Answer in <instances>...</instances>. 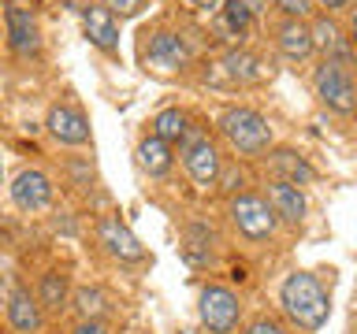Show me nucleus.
I'll return each instance as SVG.
<instances>
[{
  "label": "nucleus",
  "instance_id": "nucleus-14",
  "mask_svg": "<svg viewBox=\"0 0 357 334\" xmlns=\"http://www.w3.org/2000/svg\"><path fill=\"white\" fill-rule=\"evenodd\" d=\"M264 197H268V205H272V212L279 216V223H301L309 212V200L301 193V186L283 182V178H272L264 189Z\"/></svg>",
  "mask_w": 357,
  "mask_h": 334
},
{
  "label": "nucleus",
  "instance_id": "nucleus-25",
  "mask_svg": "<svg viewBox=\"0 0 357 334\" xmlns=\"http://www.w3.org/2000/svg\"><path fill=\"white\" fill-rule=\"evenodd\" d=\"M272 8H279L287 19H309L312 15V0H272Z\"/></svg>",
  "mask_w": 357,
  "mask_h": 334
},
{
  "label": "nucleus",
  "instance_id": "nucleus-16",
  "mask_svg": "<svg viewBox=\"0 0 357 334\" xmlns=\"http://www.w3.org/2000/svg\"><path fill=\"white\" fill-rule=\"evenodd\" d=\"M268 167L275 171V178H283V182H294V186H309L312 178H317L312 164H309L301 152L287 149V145H279V149H268Z\"/></svg>",
  "mask_w": 357,
  "mask_h": 334
},
{
  "label": "nucleus",
  "instance_id": "nucleus-4",
  "mask_svg": "<svg viewBox=\"0 0 357 334\" xmlns=\"http://www.w3.org/2000/svg\"><path fill=\"white\" fill-rule=\"evenodd\" d=\"M197 316H201L208 334H234V327H238V319H242V301L234 289L208 283V286H201Z\"/></svg>",
  "mask_w": 357,
  "mask_h": 334
},
{
  "label": "nucleus",
  "instance_id": "nucleus-2",
  "mask_svg": "<svg viewBox=\"0 0 357 334\" xmlns=\"http://www.w3.org/2000/svg\"><path fill=\"white\" fill-rule=\"evenodd\" d=\"M220 134L238 156H261L272 149V127L253 108H227L220 116Z\"/></svg>",
  "mask_w": 357,
  "mask_h": 334
},
{
  "label": "nucleus",
  "instance_id": "nucleus-8",
  "mask_svg": "<svg viewBox=\"0 0 357 334\" xmlns=\"http://www.w3.org/2000/svg\"><path fill=\"white\" fill-rule=\"evenodd\" d=\"M11 200L19 212H45L52 205V178L38 167H22L11 178Z\"/></svg>",
  "mask_w": 357,
  "mask_h": 334
},
{
  "label": "nucleus",
  "instance_id": "nucleus-15",
  "mask_svg": "<svg viewBox=\"0 0 357 334\" xmlns=\"http://www.w3.org/2000/svg\"><path fill=\"white\" fill-rule=\"evenodd\" d=\"M275 49L287 56V60L294 63H305L312 52H317V45H312V30L305 19H283L275 26Z\"/></svg>",
  "mask_w": 357,
  "mask_h": 334
},
{
  "label": "nucleus",
  "instance_id": "nucleus-26",
  "mask_svg": "<svg viewBox=\"0 0 357 334\" xmlns=\"http://www.w3.org/2000/svg\"><path fill=\"white\" fill-rule=\"evenodd\" d=\"M97 4H105L112 15H138L145 0H97Z\"/></svg>",
  "mask_w": 357,
  "mask_h": 334
},
{
  "label": "nucleus",
  "instance_id": "nucleus-20",
  "mask_svg": "<svg viewBox=\"0 0 357 334\" xmlns=\"http://www.w3.org/2000/svg\"><path fill=\"white\" fill-rule=\"evenodd\" d=\"M223 74L231 78V82H261V74H264V67L261 60H257L253 52H245V49H231L227 56H223Z\"/></svg>",
  "mask_w": 357,
  "mask_h": 334
},
{
  "label": "nucleus",
  "instance_id": "nucleus-6",
  "mask_svg": "<svg viewBox=\"0 0 357 334\" xmlns=\"http://www.w3.org/2000/svg\"><path fill=\"white\" fill-rule=\"evenodd\" d=\"M183 167H186V175L194 178V186L212 189L220 182L223 156H220V149L205 138V134H186V141H183Z\"/></svg>",
  "mask_w": 357,
  "mask_h": 334
},
{
  "label": "nucleus",
  "instance_id": "nucleus-18",
  "mask_svg": "<svg viewBox=\"0 0 357 334\" xmlns=\"http://www.w3.org/2000/svg\"><path fill=\"white\" fill-rule=\"evenodd\" d=\"M309 30H312V45L324 52V60H346L350 56V45H346V38H342V30L335 26V22L328 19V15H320V19H312L309 22Z\"/></svg>",
  "mask_w": 357,
  "mask_h": 334
},
{
  "label": "nucleus",
  "instance_id": "nucleus-30",
  "mask_svg": "<svg viewBox=\"0 0 357 334\" xmlns=\"http://www.w3.org/2000/svg\"><path fill=\"white\" fill-rule=\"evenodd\" d=\"M317 8H328V11H342V8H350L354 0H312Z\"/></svg>",
  "mask_w": 357,
  "mask_h": 334
},
{
  "label": "nucleus",
  "instance_id": "nucleus-23",
  "mask_svg": "<svg viewBox=\"0 0 357 334\" xmlns=\"http://www.w3.org/2000/svg\"><path fill=\"white\" fill-rule=\"evenodd\" d=\"M71 305L78 312V319H100L108 312V297H105V289H97V286H82L71 294Z\"/></svg>",
  "mask_w": 357,
  "mask_h": 334
},
{
  "label": "nucleus",
  "instance_id": "nucleus-17",
  "mask_svg": "<svg viewBox=\"0 0 357 334\" xmlns=\"http://www.w3.org/2000/svg\"><path fill=\"white\" fill-rule=\"evenodd\" d=\"M38 305L41 312H63L67 305H71V278H67L60 267H49V271L41 275L38 283Z\"/></svg>",
  "mask_w": 357,
  "mask_h": 334
},
{
  "label": "nucleus",
  "instance_id": "nucleus-24",
  "mask_svg": "<svg viewBox=\"0 0 357 334\" xmlns=\"http://www.w3.org/2000/svg\"><path fill=\"white\" fill-rule=\"evenodd\" d=\"M220 11H223V30H227L231 38H242V33L253 30V15L238 4V0H223Z\"/></svg>",
  "mask_w": 357,
  "mask_h": 334
},
{
  "label": "nucleus",
  "instance_id": "nucleus-7",
  "mask_svg": "<svg viewBox=\"0 0 357 334\" xmlns=\"http://www.w3.org/2000/svg\"><path fill=\"white\" fill-rule=\"evenodd\" d=\"M97 241L105 245V253L116 256L119 264H142L145 260V245L134 238V230L119 216H105L97 223Z\"/></svg>",
  "mask_w": 357,
  "mask_h": 334
},
{
  "label": "nucleus",
  "instance_id": "nucleus-27",
  "mask_svg": "<svg viewBox=\"0 0 357 334\" xmlns=\"http://www.w3.org/2000/svg\"><path fill=\"white\" fill-rule=\"evenodd\" d=\"M245 334H287V331H283V323H275L272 316H261L245 327Z\"/></svg>",
  "mask_w": 357,
  "mask_h": 334
},
{
  "label": "nucleus",
  "instance_id": "nucleus-21",
  "mask_svg": "<svg viewBox=\"0 0 357 334\" xmlns=\"http://www.w3.org/2000/svg\"><path fill=\"white\" fill-rule=\"evenodd\" d=\"M153 134L167 145H183L186 134H190V116L178 111V108H164L160 116L153 119Z\"/></svg>",
  "mask_w": 357,
  "mask_h": 334
},
{
  "label": "nucleus",
  "instance_id": "nucleus-13",
  "mask_svg": "<svg viewBox=\"0 0 357 334\" xmlns=\"http://www.w3.org/2000/svg\"><path fill=\"white\" fill-rule=\"evenodd\" d=\"M145 60H149L156 71H183V67L190 63V45L178 38V33H172V30H156Z\"/></svg>",
  "mask_w": 357,
  "mask_h": 334
},
{
  "label": "nucleus",
  "instance_id": "nucleus-1",
  "mask_svg": "<svg viewBox=\"0 0 357 334\" xmlns=\"http://www.w3.org/2000/svg\"><path fill=\"white\" fill-rule=\"evenodd\" d=\"M279 305H283L287 319L294 323L298 331H320L324 323H328L331 316V297L328 289H324V283L317 275L309 271H290L283 278V286H279Z\"/></svg>",
  "mask_w": 357,
  "mask_h": 334
},
{
  "label": "nucleus",
  "instance_id": "nucleus-28",
  "mask_svg": "<svg viewBox=\"0 0 357 334\" xmlns=\"http://www.w3.org/2000/svg\"><path fill=\"white\" fill-rule=\"evenodd\" d=\"M71 334H112V327L105 319H78Z\"/></svg>",
  "mask_w": 357,
  "mask_h": 334
},
{
  "label": "nucleus",
  "instance_id": "nucleus-10",
  "mask_svg": "<svg viewBox=\"0 0 357 334\" xmlns=\"http://www.w3.org/2000/svg\"><path fill=\"white\" fill-rule=\"evenodd\" d=\"M45 130L52 134V141L71 145V149L89 145V138H93V134H89V119L71 104H52L49 116H45Z\"/></svg>",
  "mask_w": 357,
  "mask_h": 334
},
{
  "label": "nucleus",
  "instance_id": "nucleus-3",
  "mask_svg": "<svg viewBox=\"0 0 357 334\" xmlns=\"http://www.w3.org/2000/svg\"><path fill=\"white\" fill-rule=\"evenodd\" d=\"M227 216H231V227L238 230L245 241H268L279 230V216L272 212V205H268V197L250 193V189H242V193H234L227 200Z\"/></svg>",
  "mask_w": 357,
  "mask_h": 334
},
{
  "label": "nucleus",
  "instance_id": "nucleus-31",
  "mask_svg": "<svg viewBox=\"0 0 357 334\" xmlns=\"http://www.w3.org/2000/svg\"><path fill=\"white\" fill-rule=\"evenodd\" d=\"M223 0H190V8H201V11H216Z\"/></svg>",
  "mask_w": 357,
  "mask_h": 334
},
{
  "label": "nucleus",
  "instance_id": "nucleus-12",
  "mask_svg": "<svg viewBox=\"0 0 357 334\" xmlns=\"http://www.w3.org/2000/svg\"><path fill=\"white\" fill-rule=\"evenodd\" d=\"M82 26H86V38L93 41L100 52H108V56L119 52V22L105 4H86L82 8Z\"/></svg>",
  "mask_w": 357,
  "mask_h": 334
},
{
  "label": "nucleus",
  "instance_id": "nucleus-9",
  "mask_svg": "<svg viewBox=\"0 0 357 334\" xmlns=\"http://www.w3.org/2000/svg\"><path fill=\"white\" fill-rule=\"evenodd\" d=\"M4 26H8V45L15 56H38L41 52V26L30 8L8 4L4 8Z\"/></svg>",
  "mask_w": 357,
  "mask_h": 334
},
{
  "label": "nucleus",
  "instance_id": "nucleus-5",
  "mask_svg": "<svg viewBox=\"0 0 357 334\" xmlns=\"http://www.w3.org/2000/svg\"><path fill=\"white\" fill-rule=\"evenodd\" d=\"M312 86H317V97L339 116H350L357 108V82L354 74L346 71V63L339 60H324L312 74Z\"/></svg>",
  "mask_w": 357,
  "mask_h": 334
},
{
  "label": "nucleus",
  "instance_id": "nucleus-19",
  "mask_svg": "<svg viewBox=\"0 0 357 334\" xmlns=\"http://www.w3.org/2000/svg\"><path fill=\"white\" fill-rule=\"evenodd\" d=\"M138 164H142V171H145V175L164 178L167 171H172V164H175L172 145L160 141L156 134H149V138H142V141H138Z\"/></svg>",
  "mask_w": 357,
  "mask_h": 334
},
{
  "label": "nucleus",
  "instance_id": "nucleus-22",
  "mask_svg": "<svg viewBox=\"0 0 357 334\" xmlns=\"http://www.w3.org/2000/svg\"><path fill=\"white\" fill-rule=\"evenodd\" d=\"M212 245H216V234H212L208 227H201V223H194V227H186V238H183V253L190 264H212Z\"/></svg>",
  "mask_w": 357,
  "mask_h": 334
},
{
  "label": "nucleus",
  "instance_id": "nucleus-29",
  "mask_svg": "<svg viewBox=\"0 0 357 334\" xmlns=\"http://www.w3.org/2000/svg\"><path fill=\"white\" fill-rule=\"evenodd\" d=\"M238 4L250 11L253 19H261V15H268V0H238Z\"/></svg>",
  "mask_w": 357,
  "mask_h": 334
},
{
  "label": "nucleus",
  "instance_id": "nucleus-11",
  "mask_svg": "<svg viewBox=\"0 0 357 334\" xmlns=\"http://www.w3.org/2000/svg\"><path fill=\"white\" fill-rule=\"evenodd\" d=\"M4 308H8L11 331H19V334H38V331L45 327V312H41L38 297H33L26 286H11Z\"/></svg>",
  "mask_w": 357,
  "mask_h": 334
}]
</instances>
